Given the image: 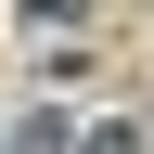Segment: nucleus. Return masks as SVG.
<instances>
[{"mask_svg":"<svg viewBox=\"0 0 154 154\" xmlns=\"http://www.w3.org/2000/svg\"><path fill=\"white\" fill-rule=\"evenodd\" d=\"M90 154H128V128H90Z\"/></svg>","mask_w":154,"mask_h":154,"instance_id":"f257e3e1","label":"nucleus"}]
</instances>
